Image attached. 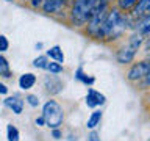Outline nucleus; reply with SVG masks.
<instances>
[{
    "instance_id": "f257e3e1",
    "label": "nucleus",
    "mask_w": 150,
    "mask_h": 141,
    "mask_svg": "<svg viewBox=\"0 0 150 141\" xmlns=\"http://www.w3.org/2000/svg\"><path fill=\"white\" fill-rule=\"evenodd\" d=\"M128 27H131V21L120 11L119 8H112L108 11V16L100 28L97 39H105V41H114L119 36L124 35V31Z\"/></svg>"
},
{
    "instance_id": "f03ea898",
    "label": "nucleus",
    "mask_w": 150,
    "mask_h": 141,
    "mask_svg": "<svg viewBox=\"0 0 150 141\" xmlns=\"http://www.w3.org/2000/svg\"><path fill=\"white\" fill-rule=\"evenodd\" d=\"M108 11H110V2L108 0H97L92 11H91V17L88 21V33L92 38H96V39H97L98 33H100V28L108 16Z\"/></svg>"
},
{
    "instance_id": "7ed1b4c3",
    "label": "nucleus",
    "mask_w": 150,
    "mask_h": 141,
    "mask_svg": "<svg viewBox=\"0 0 150 141\" xmlns=\"http://www.w3.org/2000/svg\"><path fill=\"white\" fill-rule=\"evenodd\" d=\"M145 38L141 36L139 33H133L130 38H128V42H127V46H124L122 49L117 52L116 58H117V63L120 64H130L131 61L134 60L136 53H138V50L141 49V46H142Z\"/></svg>"
},
{
    "instance_id": "20e7f679",
    "label": "nucleus",
    "mask_w": 150,
    "mask_h": 141,
    "mask_svg": "<svg viewBox=\"0 0 150 141\" xmlns=\"http://www.w3.org/2000/svg\"><path fill=\"white\" fill-rule=\"evenodd\" d=\"M96 2L97 0H75L72 6V13H70V19H72L74 25L80 27V25L88 24Z\"/></svg>"
},
{
    "instance_id": "39448f33",
    "label": "nucleus",
    "mask_w": 150,
    "mask_h": 141,
    "mask_svg": "<svg viewBox=\"0 0 150 141\" xmlns=\"http://www.w3.org/2000/svg\"><path fill=\"white\" fill-rule=\"evenodd\" d=\"M42 118L45 119V125H49L50 129H58L64 121V111L59 103L49 100L42 108Z\"/></svg>"
},
{
    "instance_id": "423d86ee",
    "label": "nucleus",
    "mask_w": 150,
    "mask_h": 141,
    "mask_svg": "<svg viewBox=\"0 0 150 141\" xmlns=\"http://www.w3.org/2000/svg\"><path fill=\"white\" fill-rule=\"evenodd\" d=\"M149 70H150V60H142L131 66L127 77H128L130 82H141V80L145 78Z\"/></svg>"
},
{
    "instance_id": "0eeeda50",
    "label": "nucleus",
    "mask_w": 150,
    "mask_h": 141,
    "mask_svg": "<svg viewBox=\"0 0 150 141\" xmlns=\"http://www.w3.org/2000/svg\"><path fill=\"white\" fill-rule=\"evenodd\" d=\"M131 27H133L134 31L139 33L141 36H144V38L150 36V14L149 16L136 19L134 22H131Z\"/></svg>"
},
{
    "instance_id": "6e6552de",
    "label": "nucleus",
    "mask_w": 150,
    "mask_h": 141,
    "mask_svg": "<svg viewBox=\"0 0 150 141\" xmlns=\"http://www.w3.org/2000/svg\"><path fill=\"white\" fill-rule=\"evenodd\" d=\"M130 13H131V17H133L134 21L139 17L149 16L150 14V0H138V3L134 5Z\"/></svg>"
},
{
    "instance_id": "1a4fd4ad",
    "label": "nucleus",
    "mask_w": 150,
    "mask_h": 141,
    "mask_svg": "<svg viewBox=\"0 0 150 141\" xmlns=\"http://www.w3.org/2000/svg\"><path fill=\"white\" fill-rule=\"evenodd\" d=\"M105 102H106V99H105V96H103L102 93H98V91H96V89H92V88L88 89L86 105H88L89 108H96V107H98V105H103Z\"/></svg>"
},
{
    "instance_id": "9d476101",
    "label": "nucleus",
    "mask_w": 150,
    "mask_h": 141,
    "mask_svg": "<svg viewBox=\"0 0 150 141\" xmlns=\"http://www.w3.org/2000/svg\"><path fill=\"white\" fill-rule=\"evenodd\" d=\"M44 86L47 88V91L50 94H56L63 89V83H61V80L58 77H55V74H53V75H47L44 78Z\"/></svg>"
},
{
    "instance_id": "9b49d317",
    "label": "nucleus",
    "mask_w": 150,
    "mask_h": 141,
    "mask_svg": "<svg viewBox=\"0 0 150 141\" xmlns=\"http://www.w3.org/2000/svg\"><path fill=\"white\" fill-rule=\"evenodd\" d=\"M5 105H6L8 108H11L13 113H16V115H21L22 113V108H23V102L21 100L19 97H8L5 99Z\"/></svg>"
},
{
    "instance_id": "f8f14e48",
    "label": "nucleus",
    "mask_w": 150,
    "mask_h": 141,
    "mask_svg": "<svg viewBox=\"0 0 150 141\" xmlns=\"http://www.w3.org/2000/svg\"><path fill=\"white\" fill-rule=\"evenodd\" d=\"M47 56H49L50 60L56 61V63H61V64L64 63V53H63V50H61L59 46L50 47V49L47 50Z\"/></svg>"
},
{
    "instance_id": "ddd939ff",
    "label": "nucleus",
    "mask_w": 150,
    "mask_h": 141,
    "mask_svg": "<svg viewBox=\"0 0 150 141\" xmlns=\"http://www.w3.org/2000/svg\"><path fill=\"white\" fill-rule=\"evenodd\" d=\"M64 2L66 0H44L42 9H44V13H55V11H58V9L63 6Z\"/></svg>"
},
{
    "instance_id": "4468645a",
    "label": "nucleus",
    "mask_w": 150,
    "mask_h": 141,
    "mask_svg": "<svg viewBox=\"0 0 150 141\" xmlns=\"http://www.w3.org/2000/svg\"><path fill=\"white\" fill-rule=\"evenodd\" d=\"M36 83V77L33 74H23L21 78H19V86H21L22 89H30L33 88V85Z\"/></svg>"
},
{
    "instance_id": "2eb2a0df",
    "label": "nucleus",
    "mask_w": 150,
    "mask_h": 141,
    "mask_svg": "<svg viewBox=\"0 0 150 141\" xmlns=\"http://www.w3.org/2000/svg\"><path fill=\"white\" fill-rule=\"evenodd\" d=\"M100 121H102V111L100 110H94L91 113V116H89L88 122H86V127L88 129H96V127L100 124Z\"/></svg>"
},
{
    "instance_id": "dca6fc26",
    "label": "nucleus",
    "mask_w": 150,
    "mask_h": 141,
    "mask_svg": "<svg viewBox=\"0 0 150 141\" xmlns=\"http://www.w3.org/2000/svg\"><path fill=\"white\" fill-rule=\"evenodd\" d=\"M0 75L2 77H11V69H9V63L3 55H0Z\"/></svg>"
},
{
    "instance_id": "f3484780",
    "label": "nucleus",
    "mask_w": 150,
    "mask_h": 141,
    "mask_svg": "<svg viewBox=\"0 0 150 141\" xmlns=\"http://www.w3.org/2000/svg\"><path fill=\"white\" fill-rule=\"evenodd\" d=\"M75 78L80 80V82H83L84 85H92L94 82H96V80H94V77H89V75L84 74L81 68L77 69V72H75Z\"/></svg>"
},
{
    "instance_id": "a211bd4d",
    "label": "nucleus",
    "mask_w": 150,
    "mask_h": 141,
    "mask_svg": "<svg viewBox=\"0 0 150 141\" xmlns=\"http://www.w3.org/2000/svg\"><path fill=\"white\" fill-rule=\"evenodd\" d=\"M136 3L138 0H117V8L120 11H131Z\"/></svg>"
},
{
    "instance_id": "6ab92c4d",
    "label": "nucleus",
    "mask_w": 150,
    "mask_h": 141,
    "mask_svg": "<svg viewBox=\"0 0 150 141\" xmlns=\"http://www.w3.org/2000/svg\"><path fill=\"white\" fill-rule=\"evenodd\" d=\"M6 133H8V141H19V130L14 125L9 124L6 127Z\"/></svg>"
},
{
    "instance_id": "aec40b11",
    "label": "nucleus",
    "mask_w": 150,
    "mask_h": 141,
    "mask_svg": "<svg viewBox=\"0 0 150 141\" xmlns=\"http://www.w3.org/2000/svg\"><path fill=\"white\" fill-rule=\"evenodd\" d=\"M49 56H38V58L33 61V64H35V68H39V69H47V66H49Z\"/></svg>"
},
{
    "instance_id": "412c9836",
    "label": "nucleus",
    "mask_w": 150,
    "mask_h": 141,
    "mask_svg": "<svg viewBox=\"0 0 150 141\" xmlns=\"http://www.w3.org/2000/svg\"><path fill=\"white\" fill-rule=\"evenodd\" d=\"M47 70H50V74H59L63 70V66H61V63H56V61H50L49 66H47Z\"/></svg>"
},
{
    "instance_id": "4be33fe9",
    "label": "nucleus",
    "mask_w": 150,
    "mask_h": 141,
    "mask_svg": "<svg viewBox=\"0 0 150 141\" xmlns=\"http://www.w3.org/2000/svg\"><path fill=\"white\" fill-rule=\"evenodd\" d=\"M8 47H9V42L6 39V36L0 35V53H2V52H6Z\"/></svg>"
},
{
    "instance_id": "5701e85b",
    "label": "nucleus",
    "mask_w": 150,
    "mask_h": 141,
    "mask_svg": "<svg viewBox=\"0 0 150 141\" xmlns=\"http://www.w3.org/2000/svg\"><path fill=\"white\" fill-rule=\"evenodd\" d=\"M27 100H28V103H30L31 107H38V105H39V100H38V96H33V94H30V96L27 97Z\"/></svg>"
},
{
    "instance_id": "b1692460",
    "label": "nucleus",
    "mask_w": 150,
    "mask_h": 141,
    "mask_svg": "<svg viewBox=\"0 0 150 141\" xmlns=\"http://www.w3.org/2000/svg\"><path fill=\"white\" fill-rule=\"evenodd\" d=\"M89 141H100L98 140V135L96 133V132H92V133L89 135Z\"/></svg>"
},
{
    "instance_id": "393cba45",
    "label": "nucleus",
    "mask_w": 150,
    "mask_h": 141,
    "mask_svg": "<svg viewBox=\"0 0 150 141\" xmlns=\"http://www.w3.org/2000/svg\"><path fill=\"white\" fill-rule=\"evenodd\" d=\"M36 125H39V127H41V125H45V119H44L42 116L38 118V119H36Z\"/></svg>"
},
{
    "instance_id": "a878e982",
    "label": "nucleus",
    "mask_w": 150,
    "mask_h": 141,
    "mask_svg": "<svg viewBox=\"0 0 150 141\" xmlns=\"http://www.w3.org/2000/svg\"><path fill=\"white\" fill-rule=\"evenodd\" d=\"M142 83L145 85V86H149V85H150V70H149V74L145 75V78L142 80Z\"/></svg>"
},
{
    "instance_id": "bb28decb",
    "label": "nucleus",
    "mask_w": 150,
    "mask_h": 141,
    "mask_svg": "<svg viewBox=\"0 0 150 141\" xmlns=\"http://www.w3.org/2000/svg\"><path fill=\"white\" fill-rule=\"evenodd\" d=\"M6 93H8V88L3 83H0V94H6Z\"/></svg>"
},
{
    "instance_id": "cd10ccee",
    "label": "nucleus",
    "mask_w": 150,
    "mask_h": 141,
    "mask_svg": "<svg viewBox=\"0 0 150 141\" xmlns=\"http://www.w3.org/2000/svg\"><path fill=\"white\" fill-rule=\"evenodd\" d=\"M41 2H42V0H31V5H33L35 8H38V6L41 5Z\"/></svg>"
},
{
    "instance_id": "c85d7f7f",
    "label": "nucleus",
    "mask_w": 150,
    "mask_h": 141,
    "mask_svg": "<svg viewBox=\"0 0 150 141\" xmlns=\"http://www.w3.org/2000/svg\"><path fill=\"white\" fill-rule=\"evenodd\" d=\"M53 136H55V138H59V136H61V135H59V132L56 130V129H53Z\"/></svg>"
},
{
    "instance_id": "c756f323",
    "label": "nucleus",
    "mask_w": 150,
    "mask_h": 141,
    "mask_svg": "<svg viewBox=\"0 0 150 141\" xmlns=\"http://www.w3.org/2000/svg\"><path fill=\"white\" fill-rule=\"evenodd\" d=\"M147 56H149V60H150V46L147 47Z\"/></svg>"
},
{
    "instance_id": "7c9ffc66",
    "label": "nucleus",
    "mask_w": 150,
    "mask_h": 141,
    "mask_svg": "<svg viewBox=\"0 0 150 141\" xmlns=\"http://www.w3.org/2000/svg\"><path fill=\"white\" fill-rule=\"evenodd\" d=\"M149 46H150V39H149V41H147V47H149Z\"/></svg>"
}]
</instances>
